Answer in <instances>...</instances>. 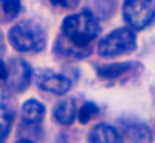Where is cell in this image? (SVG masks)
I'll return each instance as SVG.
<instances>
[{"label":"cell","mask_w":155,"mask_h":143,"mask_svg":"<svg viewBox=\"0 0 155 143\" xmlns=\"http://www.w3.org/2000/svg\"><path fill=\"white\" fill-rule=\"evenodd\" d=\"M100 33V23L92 12H85L70 15L62 23V35L72 43L80 47H88V43Z\"/></svg>","instance_id":"obj_1"},{"label":"cell","mask_w":155,"mask_h":143,"mask_svg":"<svg viewBox=\"0 0 155 143\" xmlns=\"http://www.w3.org/2000/svg\"><path fill=\"white\" fill-rule=\"evenodd\" d=\"M8 40H10L12 47L18 52H40L45 47L47 37L42 28L40 23L34 22V20H27V22H20L14 25L8 32Z\"/></svg>","instance_id":"obj_2"},{"label":"cell","mask_w":155,"mask_h":143,"mask_svg":"<svg viewBox=\"0 0 155 143\" xmlns=\"http://www.w3.org/2000/svg\"><path fill=\"white\" fill-rule=\"evenodd\" d=\"M135 48H137V38L130 28L114 30L98 43V53L102 57H118L134 52Z\"/></svg>","instance_id":"obj_3"},{"label":"cell","mask_w":155,"mask_h":143,"mask_svg":"<svg viewBox=\"0 0 155 143\" xmlns=\"http://www.w3.org/2000/svg\"><path fill=\"white\" fill-rule=\"evenodd\" d=\"M124 18L130 28H145L155 20V2L153 0H125Z\"/></svg>","instance_id":"obj_4"},{"label":"cell","mask_w":155,"mask_h":143,"mask_svg":"<svg viewBox=\"0 0 155 143\" xmlns=\"http://www.w3.org/2000/svg\"><path fill=\"white\" fill-rule=\"evenodd\" d=\"M32 78V70L27 62L22 58H14L7 65V78H5V86L12 93H20L28 86Z\"/></svg>","instance_id":"obj_5"},{"label":"cell","mask_w":155,"mask_h":143,"mask_svg":"<svg viewBox=\"0 0 155 143\" xmlns=\"http://www.w3.org/2000/svg\"><path fill=\"white\" fill-rule=\"evenodd\" d=\"M38 85L42 90L50 93H57V95H64L70 90L72 82L64 75H58V73H45L40 76L38 80Z\"/></svg>","instance_id":"obj_6"},{"label":"cell","mask_w":155,"mask_h":143,"mask_svg":"<svg viewBox=\"0 0 155 143\" xmlns=\"http://www.w3.org/2000/svg\"><path fill=\"white\" fill-rule=\"evenodd\" d=\"M88 141L90 143H124L120 133L110 125H105V123H100V125L94 126L88 133Z\"/></svg>","instance_id":"obj_7"},{"label":"cell","mask_w":155,"mask_h":143,"mask_svg":"<svg viewBox=\"0 0 155 143\" xmlns=\"http://www.w3.org/2000/svg\"><path fill=\"white\" fill-rule=\"evenodd\" d=\"M77 116V108H75L74 100H62L54 108V118L62 125H72Z\"/></svg>","instance_id":"obj_8"},{"label":"cell","mask_w":155,"mask_h":143,"mask_svg":"<svg viewBox=\"0 0 155 143\" xmlns=\"http://www.w3.org/2000/svg\"><path fill=\"white\" fill-rule=\"evenodd\" d=\"M55 50H57L58 53H62V55H65V57H72V58H82V57H85L88 52H90V48H88V47L75 45V43H72L70 40L65 38L64 35L58 37Z\"/></svg>","instance_id":"obj_9"},{"label":"cell","mask_w":155,"mask_h":143,"mask_svg":"<svg viewBox=\"0 0 155 143\" xmlns=\"http://www.w3.org/2000/svg\"><path fill=\"white\" fill-rule=\"evenodd\" d=\"M44 115H45V106L37 100H28L22 106V116H24V122L27 123L37 125V123L42 122Z\"/></svg>","instance_id":"obj_10"},{"label":"cell","mask_w":155,"mask_h":143,"mask_svg":"<svg viewBox=\"0 0 155 143\" xmlns=\"http://www.w3.org/2000/svg\"><path fill=\"white\" fill-rule=\"evenodd\" d=\"M125 135L128 136L132 143H148L152 138V133L148 130V126H145L143 123H125Z\"/></svg>","instance_id":"obj_11"},{"label":"cell","mask_w":155,"mask_h":143,"mask_svg":"<svg viewBox=\"0 0 155 143\" xmlns=\"http://www.w3.org/2000/svg\"><path fill=\"white\" fill-rule=\"evenodd\" d=\"M138 67L137 63H112V65H104V67H98L97 73L100 78H117V76L124 75V73L130 72L132 68Z\"/></svg>","instance_id":"obj_12"},{"label":"cell","mask_w":155,"mask_h":143,"mask_svg":"<svg viewBox=\"0 0 155 143\" xmlns=\"http://www.w3.org/2000/svg\"><path fill=\"white\" fill-rule=\"evenodd\" d=\"M22 2L20 0H0V22H10L20 13Z\"/></svg>","instance_id":"obj_13"},{"label":"cell","mask_w":155,"mask_h":143,"mask_svg":"<svg viewBox=\"0 0 155 143\" xmlns=\"http://www.w3.org/2000/svg\"><path fill=\"white\" fill-rule=\"evenodd\" d=\"M12 123H14V112L10 106L5 103H0V141H4L8 136L12 130Z\"/></svg>","instance_id":"obj_14"},{"label":"cell","mask_w":155,"mask_h":143,"mask_svg":"<svg viewBox=\"0 0 155 143\" xmlns=\"http://www.w3.org/2000/svg\"><path fill=\"white\" fill-rule=\"evenodd\" d=\"M97 115H98V106L95 103H85L78 112V120H80V123H88Z\"/></svg>","instance_id":"obj_15"},{"label":"cell","mask_w":155,"mask_h":143,"mask_svg":"<svg viewBox=\"0 0 155 143\" xmlns=\"http://www.w3.org/2000/svg\"><path fill=\"white\" fill-rule=\"evenodd\" d=\"M50 2L58 7H64V8H74V7H77L78 0H50Z\"/></svg>","instance_id":"obj_16"},{"label":"cell","mask_w":155,"mask_h":143,"mask_svg":"<svg viewBox=\"0 0 155 143\" xmlns=\"http://www.w3.org/2000/svg\"><path fill=\"white\" fill-rule=\"evenodd\" d=\"M7 78V65L0 60V82H5Z\"/></svg>","instance_id":"obj_17"},{"label":"cell","mask_w":155,"mask_h":143,"mask_svg":"<svg viewBox=\"0 0 155 143\" xmlns=\"http://www.w3.org/2000/svg\"><path fill=\"white\" fill-rule=\"evenodd\" d=\"M17 143H32V141H27V140H20V141H17Z\"/></svg>","instance_id":"obj_18"},{"label":"cell","mask_w":155,"mask_h":143,"mask_svg":"<svg viewBox=\"0 0 155 143\" xmlns=\"http://www.w3.org/2000/svg\"><path fill=\"white\" fill-rule=\"evenodd\" d=\"M0 48H2V35H0Z\"/></svg>","instance_id":"obj_19"}]
</instances>
